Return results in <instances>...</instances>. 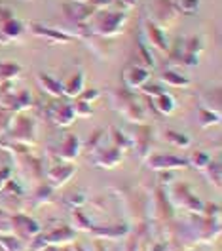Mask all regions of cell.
I'll use <instances>...</instances> for the list:
<instances>
[{
  "mask_svg": "<svg viewBox=\"0 0 222 251\" xmlns=\"http://www.w3.org/2000/svg\"><path fill=\"white\" fill-rule=\"evenodd\" d=\"M221 234V217H209L205 213L194 215L184 221L182 228L178 230V238L184 244H211Z\"/></svg>",
  "mask_w": 222,
  "mask_h": 251,
  "instance_id": "6da1fadb",
  "label": "cell"
},
{
  "mask_svg": "<svg viewBox=\"0 0 222 251\" xmlns=\"http://www.w3.org/2000/svg\"><path fill=\"white\" fill-rule=\"evenodd\" d=\"M111 105L114 110H118L126 120L133 124H146V110L143 105L135 99V94L127 90H116L111 94Z\"/></svg>",
  "mask_w": 222,
  "mask_h": 251,
  "instance_id": "7a4b0ae2",
  "label": "cell"
},
{
  "mask_svg": "<svg viewBox=\"0 0 222 251\" xmlns=\"http://www.w3.org/2000/svg\"><path fill=\"white\" fill-rule=\"evenodd\" d=\"M169 204L173 205L175 209H184L186 213H194L200 215L203 213L205 204L201 202V198H198L194 192L190 190V187L186 183H173L163 190Z\"/></svg>",
  "mask_w": 222,
  "mask_h": 251,
  "instance_id": "3957f363",
  "label": "cell"
},
{
  "mask_svg": "<svg viewBox=\"0 0 222 251\" xmlns=\"http://www.w3.org/2000/svg\"><path fill=\"white\" fill-rule=\"evenodd\" d=\"M89 19L91 23H88V31L97 36H116L127 21L124 12H95Z\"/></svg>",
  "mask_w": 222,
  "mask_h": 251,
  "instance_id": "277c9868",
  "label": "cell"
},
{
  "mask_svg": "<svg viewBox=\"0 0 222 251\" xmlns=\"http://www.w3.org/2000/svg\"><path fill=\"white\" fill-rule=\"evenodd\" d=\"M6 141L19 143L25 147H34L36 145V124L31 116H27L25 112H17L14 116V122L10 126V129L4 135Z\"/></svg>",
  "mask_w": 222,
  "mask_h": 251,
  "instance_id": "5b68a950",
  "label": "cell"
},
{
  "mask_svg": "<svg viewBox=\"0 0 222 251\" xmlns=\"http://www.w3.org/2000/svg\"><path fill=\"white\" fill-rule=\"evenodd\" d=\"M23 25L16 17L14 10L8 6H0V44L17 42L23 36Z\"/></svg>",
  "mask_w": 222,
  "mask_h": 251,
  "instance_id": "8992f818",
  "label": "cell"
},
{
  "mask_svg": "<svg viewBox=\"0 0 222 251\" xmlns=\"http://www.w3.org/2000/svg\"><path fill=\"white\" fill-rule=\"evenodd\" d=\"M8 225H10V234L17 236L21 242H31L34 236L42 232V226L36 219H32L31 215H8Z\"/></svg>",
  "mask_w": 222,
  "mask_h": 251,
  "instance_id": "52a82bcc",
  "label": "cell"
},
{
  "mask_svg": "<svg viewBox=\"0 0 222 251\" xmlns=\"http://www.w3.org/2000/svg\"><path fill=\"white\" fill-rule=\"evenodd\" d=\"M122 160H124V151H120L112 143L109 147H105V141H103L93 152H89V162L103 170H114L116 166L122 164Z\"/></svg>",
  "mask_w": 222,
  "mask_h": 251,
  "instance_id": "ba28073f",
  "label": "cell"
},
{
  "mask_svg": "<svg viewBox=\"0 0 222 251\" xmlns=\"http://www.w3.org/2000/svg\"><path fill=\"white\" fill-rule=\"evenodd\" d=\"M146 166L152 172H173L178 168H190L186 158H180L177 154H148L144 158Z\"/></svg>",
  "mask_w": 222,
  "mask_h": 251,
  "instance_id": "9c48e42d",
  "label": "cell"
},
{
  "mask_svg": "<svg viewBox=\"0 0 222 251\" xmlns=\"http://www.w3.org/2000/svg\"><path fill=\"white\" fill-rule=\"evenodd\" d=\"M131 131H133V135H129V137H131V143H133L131 149H135L137 156L141 158V160H144V158L148 156V152H150L154 127L148 124H135Z\"/></svg>",
  "mask_w": 222,
  "mask_h": 251,
  "instance_id": "30bf717a",
  "label": "cell"
},
{
  "mask_svg": "<svg viewBox=\"0 0 222 251\" xmlns=\"http://www.w3.org/2000/svg\"><path fill=\"white\" fill-rule=\"evenodd\" d=\"M32 107V95L29 92H10V94H0V109L8 112H25Z\"/></svg>",
  "mask_w": 222,
  "mask_h": 251,
  "instance_id": "8fae6325",
  "label": "cell"
},
{
  "mask_svg": "<svg viewBox=\"0 0 222 251\" xmlns=\"http://www.w3.org/2000/svg\"><path fill=\"white\" fill-rule=\"evenodd\" d=\"M76 236H78V230H74L72 226H67V225L55 226V228L48 230L46 234L40 232V238H42L46 248H49V246H70V244H74Z\"/></svg>",
  "mask_w": 222,
  "mask_h": 251,
  "instance_id": "7c38bea8",
  "label": "cell"
},
{
  "mask_svg": "<svg viewBox=\"0 0 222 251\" xmlns=\"http://www.w3.org/2000/svg\"><path fill=\"white\" fill-rule=\"evenodd\" d=\"M80 152H82V141L74 133L65 135L63 141L51 151V154L55 158H59L61 162H72V160H76L80 156Z\"/></svg>",
  "mask_w": 222,
  "mask_h": 251,
  "instance_id": "4fadbf2b",
  "label": "cell"
},
{
  "mask_svg": "<svg viewBox=\"0 0 222 251\" xmlns=\"http://www.w3.org/2000/svg\"><path fill=\"white\" fill-rule=\"evenodd\" d=\"M48 118L49 122L57 127H68L76 120V112H74V105L72 103H53L48 109Z\"/></svg>",
  "mask_w": 222,
  "mask_h": 251,
  "instance_id": "5bb4252c",
  "label": "cell"
},
{
  "mask_svg": "<svg viewBox=\"0 0 222 251\" xmlns=\"http://www.w3.org/2000/svg\"><path fill=\"white\" fill-rule=\"evenodd\" d=\"M76 175V166H72L70 162H61L53 168H49L46 172V179L53 188L65 187L67 183H70V179Z\"/></svg>",
  "mask_w": 222,
  "mask_h": 251,
  "instance_id": "9a60e30c",
  "label": "cell"
},
{
  "mask_svg": "<svg viewBox=\"0 0 222 251\" xmlns=\"http://www.w3.org/2000/svg\"><path fill=\"white\" fill-rule=\"evenodd\" d=\"M148 80H150V69L144 65L133 63L124 71V82L129 90H141Z\"/></svg>",
  "mask_w": 222,
  "mask_h": 251,
  "instance_id": "2e32d148",
  "label": "cell"
},
{
  "mask_svg": "<svg viewBox=\"0 0 222 251\" xmlns=\"http://www.w3.org/2000/svg\"><path fill=\"white\" fill-rule=\"evenodd\" d=\"M150 204H152V207H150V217L152 219H169L175 213V207L169 204V200H167V196L161 188L154 190V196H152Z\"/></svg>",
  "mask_w": 222,
  "mask_h": 251,
  "instance_id": "e0dca14e",
  "label": "cell"
},
{
  "mask_svg": "<svg viewBox=\"0 0 222 251\" xmlns=\"http://www.w3.org/2000/svg\"><path fill=\"white\" fill-rule=\"evenodd\" d=\"M146 40L150 46H154L156 50H161V51H167L169 50V42H167V34L165 31L159 27L158 23L154 21H146Z\"/></svg>",
  "mask_w": 222,
  "mask_h": 251,
  "instance_id": "ac0fdd59",
  "label": "cell"
},
{
  "mask_svg": "<svg viewBox=\"0 0 222 251\" xmlns=\"http://www.w3.org/2000/svg\"><path fill=\"white\" fill-rule=\"evenodd\" d=\"M31 31H32V34H36V36H40V38L49 40L51 44H67V42H70V40H72V36H70V34L61 32V31H55V29H49V27L40 25V23H31Z\"/></svg>",
  "mask_w": 222,
  "mask_h": 251,
  "instance_id": "d6986e66",
  "label": "cell"
},
{
  "mask_svg": "<svg viewBox=\"0 0 222 251\" xmlns=\"http://www.w3.org/2000/svg\"><path fill=\"white\" fill-rule=\"evenodd\" d=\"M23 162L19 164V168L23 170V173H27L32 181H40L44 177V170H42V162L38 158H34L29 152V154H21Z\"/></svg>",
  "mask_w": 222,
  "mask_h": 251,
  "instance_id": "ffe728a7",
  "label": "cell"
},
{
  "mask_svg": "<svg viewBox=\"0 0 222 251\" xmlns=\"http://www.w3.org/2000/svg\"><path fill=\"white\" fill-rule=\"evenodd\" d=\"M129 232L127 225H112V226H93L89 234L95 238H105V240H118L124 238Z\"/></svg>",
  "mask_w": 222,
  "mask_h": 251,
  "instance_id": "44dd1931",
  "label": "cell"
},
{
  "mask_svg": "<svg viewBox=\"0 0 222 251\" xmlns=\"http://www.w3.org/2000/svg\"><path fill=\"white\" fill-rule=\"evenodd\" d=\"M36 80H38V86H40V90H42L44 94L51 95V97H65L63 82H61V80L53 78V76H49V75H44V73H40Z\"/></svg>",
  "mask_w": 222,
  "mask_h": 251,
  "instance_id": "7402d4cb",
  "label": "cell"
},
{
  "mask_svg": "<svg viewBox=\"0 0 222 251\" xmlns=\"http://www.w3.org/2000/svg\"><path fill=\"white\" fill-rule=\"evenodd\" d=\"M84 82H86L84 71H78L76 75H72L67 82H63L65 97H78V95L84 92Z\"/></svg>",
  "mask_w": 222,
  "mask_h": 251,
  "instance_id": "603a6c76",
  "label": "cell"
},
{
  "mask_svg": "<svg viewBox=\"0 0 222 251\" xmlns=\"http://www.w3.org/2000/svg\"><path fill=\"white\" fill-rule=\"evenodd\" d=\"M152 105H154V109L158 110L159 114H163V116H171V114L175 112V107H177L173 95L167 94V92H163V94L152 97Z\"/></svg>",
  "mask_w": 222,
  "mask_h": 251,
  "instance_id": "cb8c5ba5",
  "label": "cell"
},
{
  "mask_svg": "<svg viewBox=\"0 0 222 251\" xmlns=\"http://www.w3.org/2000/svg\"><path fill=\"white\" fill-rule=\"evenodd\" d=\"M53 190H55V188L51 187L49 183H40V185H36V188H34V192H32V196H31L32 205L38 207V205H42V204H49L51 198H53Z\"/></svg>",
  "mask_w": 222,
  "mask_h": 251,
  "instance_id": "d4e9b609",
  "label": "cell"
},
{
  "mask_svg": "<svg viewBox=\"0 0 222 251\" xmlns=\"http://www.w3.org/2000/svg\"><path fill=\"white\" fill-rule=\"evenodd\" d=\"M205 173L207 181L213 185L215 188H221V183H222V168H221V160L219 158H211V162L205 166Z\"/></svg>",
  "mask_w": 222,
  "mask_h": 251,
  "instance_id": "484cf974",
  "label": "cell"
},
{
  "mask_svg": "<svg viewBox=\"0 0 222 251\" xmlns=\"http://www.w3.org/2000/svg\"><path fill=\"white\" fill-rule=\"evenodd\" d=\"M21 75V67L14 61H4L0 63V88L6 82H16V78H19Z\"/></svg>",
  "mask_w": 222,
  "mask_h": 251,
  "instance_id": "4316f807",
  "label": "cell"
},
{
  "mask_svg": "<svg viewBox=\"0 0 222 251\" xmlns=\"http://www.w3.org/2000/svg\"><path fill=\"white\" fill-rule=\"evenodd\" d=\"M200 107H205L209 110H215V112H221L222 109V99H221V88L217 90H211L200 97Z\"/></svg>",
  "mask_w": 222,
  "mask_h": 251,
  "instance_id": "83f0119b",
  "label": "cell"
},
{
  "mask_svg": "<svg viewBox=\"0 0 222 251\" xmlns=\"http://www.w3.org/2000/svg\"><path fill=\"white\" fill-rule=\"evenodd\" d=\"M196 118H198V124L201 126V127H211V126L221 124L222 114L221 112H215V110L205 109V107H200V109H198V114H196Z\"/></svg>",
  "mask_w": 222,
  "mask_h": 251,
  "instance_id": "f1b7e54d",
  "label": "cell"
},
{
  "mask_svg": "<svg viewBox=\"0 0 222 251\" xmlns=\"http://www.w3.org/2000/svg\"><path fill=\"white\" fill-rule=\"evenodd\" d=\"M109 137H111V143L114 145V147H118L120 151H129L131 147H133V143H131V137L129 135H126L124 131H120L116 126H111L109 127Z\"/></svg>",
  "mask_w": 222,
  "mask_h": 251,
  "instance_id": "f546056e",
  "label": "cell"
},
{
  "mask_svg": "<svg viewBox=\"0 0 222 251\" xmlns=\"http://www.w3.org/2000/svg\"><path fill=\"white\" fill-rule=\"evenodd\" d=\"M161 82H165L169 86H175V88H188L192 84V80L188 76H184V75H180L177 71H171V69L161 73Z\"/></svg>",
  "mask_w": 222,
  "mask_h": 251,
  "instance_id": "4dcf8cb0",
  "label": "cell"
},
{
  "mask_svg": "<svg viewBox=\"0 0 222 251\" xmlns=\"http://www.w3.org/2000/svg\"><path fill=\"white\" fill-rule=\"evenodd\" d=\"M0 250L2 251H27L25 244L14 234H0Z\"/></svg>",
  "mask_w": 222,
  "mask_h": 251,
  "instance_id": "1f68e13d",
  "label": "cell"
},
{
  "mask_svg": "<svg viewBox=\"0 0 222 251\" xmlns=\"http://www.w3.org/2000/svg\"><path fill=\"white\" fill-rule=\"evenodd\" d=\"M93 226H95V225L89 221V217H88L84 211H80V207L78 209H72V228H74V230L89 232Z\"/></svg>",
  "mask_w": 222,
  "mask_h": 251,
  "instance_id": "d6a6232c",
  "label": "cell"
},
{
  "mask_svg": "<svg viewBox=\"0 0 222 251\" xmlns=\"http://www.w3.org/2000/svg\"><path fill=\"white\" fill-rule=\"evenodd\" d=\"M211 158L213 156H211L209 152H205V151H194L186 160H188V166H190V168H196V170L203 172L205 166L211 162Z\"/></svg>",
  "mask_w": 222,
  "mask_h": 251,
  "instance_id": "836d02e7",
  "label": "cell"
},
{
  "mask_svg": "<svg viewBox=\"0 0 222 251\" xmlns=\"http://www.w3.org/2000/svg\"><path fill=\"white\" fill-rule=\"evenodd\" d=\"M165 139L171 145H175V147H178V149H188L192 145V139L186 133H180V131H175V129H167L165 131Z\"/></svg>",
  "mask_w": 222,
  "mask_h": 251,
  "instance_id": "e575fe53",
  "label": "cell"
},
{
  "mask_svg": "<svg viewBox=\"0 0 222 251\" xmlns=\"http://www.w3.org/2000/svg\"><path fill=\"white\" fill-rule=\"evenodd\" d=\"M65 204L68 205L70 209H78L82 205L86 204V200H88V196H86V192L84 190H72V192H68V194H65Z\"/></svg>",
  "mask_w": 222,
  "mask_h": 251,
  "instance_id": "d590c367",
  "label": "cell"
},
{
  "mask_svg": "<svg viewBox=\"0 0 222 251\" xmlns=\"http://www.w3.org/2000/svg\"><path fill=\"white\" fill-rule=\"evenodd\" d=\"M173 6L177 12H180L184 16H192L200 10V0H175Z\"/></svg>",
  "mask_w": 222,
  "mask_h": 251,
  "instance_id": "8d00e7d4",
  "label": "cell"
},
{
  "mask_svg": "<svg viewBox=\"0 0 222 251\" xmlns=\"http://www.w3.org/2000/svg\"><path fill=\"white\" fill-rule=\"evenodd\" d=\"M14 112H8V110L0 109V137L6 135V131L10 129V126L14 122Z\"/></svg>",
  "mask_w": 222,
  "mask_h": 251,
  "instance_id": "74e56055",
  "label": "cell"
},
{
  "mask_svg": "<svg viewBox=\"0 0 222 251\" xmlns=\"http://www.w3.org/2000/svg\"><path fill=\"white\" fill-rule=\"evenodd\" d=\"M103 139H105V131L103 129H97V131H93V135L89 137V141L86 143V145H82V149H86L88 152H93L97 147L103 143Z\"/></svg>",
  "mask_w": 222,
  "mask_h": 251,
  "instance_id": "f35d334b",
  "label": "cell"
},
{
  "mask_svg": "<svg viewBox=\"0 0 222 251\" xmlns=\"http://www.w3.org/2000/svg\"><path fill=\"white\" fill-rule=\"evenodd\" d=\"M74 112H76V116H82V118H89V116L93 114L91 105H89L88 101H82V99L76 101V105H74Z\"/></svg>",
  "mask_w": 222,
  "mask_h": 251,
  "instance_id": "ab89813d",
  "label": "cell"
},
{
  "mask_svg": "<svg viewBox=\"0 0 222 251\" xmlns=\"http://www.w3.org/2000/svg\"><path fill=\"white\" fill-rule=\"evenodd\" d=\"M141 92H143L144 95H148V97L152 99V97H156V95L163 94L165 90H163L161 82H159V84H148V82H146V84H144L143 88H141Z\"/></svg>",
  "mask_w": 222,
  "mask_h": 251,
  "instance_id": "60d3db41",
  "label": "cell"
},
{
  "mask_svg": "<svg viewBox=\"0 0 222 251\" xmlns=\"http://www.w3.org/2000/svg\"><path fill=\"white\" fill-rule=\"evenodd\" d=\"M10 179H12V168H2L0 170V192L4 190Z\"/></svg>",
  "mask_w": 222,
  "mask_h": 251,
  "instance_id": "b9f144b4",
  "label": "cell"
},
{
  "mask_svg": "<svg viewBox=\"0 0 222 251\" xmlns=\"http://www.w3.org/2000/svg\"><path fill=\"white\" fill-rule=\"evenodd\" d=\"M99 97V92L97 90H88V92H84V94H80L76 99H82V101H88V103H91L93 99Z\"/></svg>",
  "mask_w": 222,
  "mask_h": 251,
  "instance_id": "7bdbcfd3",
  "label": "cell"
},
{
  "mask_svg": "<svg viewBox=\"0 0 222 251\" xmlns=\"http://www.w3.org/2000/svg\"><path fill=\"white\" fill-rule=\"evenodd\" d=\"M44 251H74V250H72V246H49Z\"/></svg>",
  "mask_w": 222,
  "mask_h": 251,
  "instance_id": "ee69618b",
  "label": "cell"
},
{
  "mask_svg": "<svg viewBox=\"0 0 222 251\" xmlns=\"http://www.w3.org/2000/svg\"><path fill=\"white\" fill-rule=\"evenodd\" d=\"M150 251H167V244H154Z\"/></svg>",
  "mask_w": 222,
  "mask_h": 251,
  "instance_id": "f6af8a7d",
  "label": "cell"
},
{
  "mask_svg": "<svg viewBox=\"0 0 222 251\" xmlns=\"http://www.w3.org/2000/svg\"><path fill=\"white\" fill-rule=\"evenodd\" d=\"M6 217H8V213H6L4 209H0V221H4Z\"/></svg>",
  "mask_w": 222,
  "mask_h": 251,
  "instance_id": "bcb514c9",
  "label": "cell"
},
{
  "mask_svg": "<svg viewBox=\"0 0 222 251\" xmlns=\"http://www.w3.org/2000/svg\"><path fill=\"white\" fill-rule=\"evenodd\" d=\"M72 250L74 251H88L86 248H82V246H72Z\"/></svg>",
  "mask_w": 222,
  "mask_h": 251,
  "instance_id": "7dc6e473",
  "label": "cell"
},
{
  "mask_svg": "<svg viewBox=\"0 0 222 251\" xmlns=\"http://www.w3.org/2000/svg\"><path fill=\"white\" fill-rule=\"evenodd\" d=\"M126 4L127 6H133V4H135V0H126Z\"/></svg>",
  "mask_w": 222,
  "mask_h": 251,
  "instance_id": "c3c4849f",
  "label": "cell"
},
{
  "mask_svg": "<svg viewBox=\"0 0 222 251\" xmlns=\"http://www.w3.org/2000/svg\"><path fill=\"white\" fill-rule=\"evenodd\" d=\"M111 2H114V0H111Z\"/></svg>",
  "mask_w": 222,
  "mask_h": 251,
  "instance_id": "681fc988",
  "label": "cell"
}]
</instances>
